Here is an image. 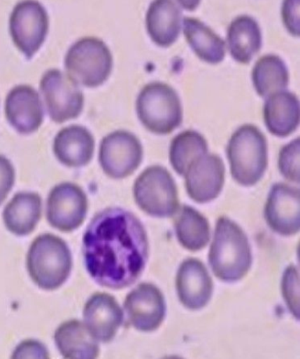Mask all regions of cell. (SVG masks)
Wrapping results in <instances>:
<instances>
[{
    "mask_svg": "<svg viewBox=\"0 0 300 359\" xmlns=\"http://www.w3.org/2000/svg\"><path fill=\"white\" fill-rule=\"evenodd\" d=\"M82 251L91 278L106 288L120 290L141 278L149 245L145 229L134 215L109 208L92 219Z\"/></svg>",
    "mask_w": 300,
    "mask_h": 359,
    "instance_id": "obj_1",
    "label": "cell"
},
{
    "mask_svg": "<svg viewBox=\"0 0 300 359\" xmlns=\"http://www.w3.org/2000/svg\"><path fill=\"white\" fill-rule=\"evenodd\" d=\"M209 259L213 273L224 282L238 281L250 270V242L242 229L230 219H218Z\"/></svg>",
    "mask_w": 300,
    "mask_h": 359,
    "instance_id": "obj_2",
    "label": "cell"
},
{
    "mask_svg": "<svg viewBox=\"0 0 300 359\" xmlns=\"http://www.w3.org/2000/svg\"><path fill=\"white\" fill-rule=\"evenodd\" d=\"M27 268L30 278L39 288L59 289L66 282L73 268L70 249L66 243L57 236L41 235L30 245Z\"/></svg>",
    "mask_w": 300,
    "mask_h": 359,
    "instance_id": "obj_3",
    "label": "cell"
},
{
    "mask_svg": "<svg viewBox=\"0 0 300 359\" xmlns=\"http://www.w3.org/2000/svg\"><path fill=\"white\" fill-rule=\"evenodd\" d=\"M227 153L231 176L241 186H254L264 175L268 165L267 141L257 126L244 125L237 129L228 142Z\"/></svg>",
    "mask_w": 300,
    "mask_h": 359,
    "instance_id": "obj_4",
    "label": "cell"
},
{
    "mask_svg": "<svg viewBox=\"0 0 300 359\" xmlns=\"http://www.w3.org/2000/svg\"><path fill=\"white\" fill-rule=\"evenodd\" d=\"M136 109L142 125L155 135H169L182 124L179 95L162 82H152L143 88L136 99Z\"/></svg>",
    "mask_w": 300,
    "mask_h": 359,
    "instance_id": "obj_5",
    "label": "cell"
},
{
    "mask_svg": "<svg viewBox=\"0 0 300 359\" xmlns=\"http://www.w3.org/2000/svg\"><path fill=\"white\" fill-rule=\"evenodd\" d=\"M67 74L78 85L97 88L113 69V57L107 44L94 36L83 37L70 47L64 59Z\"/></svg>",
    "mask_w": 300,
    "mask_h": 359,
    "instance_id": "obj_6",
    "label": "cell"
},
{
    "mask_svg": "<svg viewBox=\"0 0 300 359\" xmlns=\"http://www.w3.org/2000/svg\"><path fill=\"white\" fill-rule=\"evenodd\" d=\"M133 191L136 204L152 217H170L178 210L175 180L162 166H151L144 170L136 179Z\"/></svg>",
    "mask_w": 300,
    "mask_h": 359,
    "instance_id": "obj_7",
    "label": "cell"
},
{
    "mask_svg": "<svg viewBox=\"0 0 300 359\" xmlns=\"http://www.w3.org/2000/svg\"><path fill=\"white\" fill-rule=\"evenodd\" d=\"M49 15L36 0H23L15 6L9 20L13 44L31 60L45 42L49 32Z\"/></svg>",
    "mask_w": 300,
    "mask_h": 359,
    "instance_id": "obj_8",
    "label": "cell"
},
{
    "mask_svg": "<svg viewBox=\"0 0 300 359\" xmlns=\"http://www.w3.org/2000/svg\"><path fill=\"white\" fill-rule=\"evenodd\" d=\"M40 90L51 121L57 124L77 118L84 108V95L67 74L59 69L45 72Z\"/></svg>",
    "mask_w": 300,
    "mask_h": 359,
    "instance_id": "obj_9",
    "label": "cell"
},
{
    "mask_svg": "<svg viewBox=\"0 0 300 359\" xmlns=\"http://www.w3.org/2000/svg\"><path fill=\"white\" fill-rule=\"evenodd\" d=\"M143 147L133 133L118 130L101 140L99 162L106 175L121 180L131 175L142 162Z\"/></svg>",
    "mask_w": 300,
    "mask_h": 359,
    "instance_id": "obj_10",
    "label": "cell"
},
{
    "mask_svg": "<svg viewBox=\"0 0 300 359\" xmlns=\"http://www.w3.org/2000/svg\"><path fill=\"white\" fill-rule=\"evenodd\" d=\"M88 210L87 194L73 183H61L50 191L47 220L57 230L71 232L84 223Z\"/></svg>",
    "mask_w": 300,
    "mask_h": 359,
    "instance_id": "obj_11",
    "label": "cell"
},
{
    "mask_svg": "<svg viewBox=\"0 0 300 359\" xmlns=\"http://www.w3.org/2000/svg\"><path fill=\"white\" fill-rule=\"evenodd\" d=\"M187 193L193 201L206 203L216 199L222 190L224 166L222 159L213 154L197 157L187 167L185 174Z\"/></svg>",
    "mask_w": 300,
    "mask_h": 359,
    "instance_id": "obj_12",
    "label": "cell"
},
{
    "mask_svg": "<svg viewBox=\"0 0 300 359\" xmlns=\"http://www.w3.org/2000/svg\"><path fill=\"white\" fill-rule=\"evenodd\" d=\"M124 309L129 323L142 332L159 328L166 316L165 299L151 283H142L128 294Z\"/></svg>",
    "mask_w": 300,
    "mask_h": 359,
    "instance_id": "obj_13",
    "label": "cell"
},
{
    "mask_svg": "<svg viewBox=\"0 0 300 359\" xmlns=\"http://www.w3.org/2000/svg\"><path fill=\"white\" fill-rule=\"evenodd\" d=\"M9 124L20 135H31L43 125L44 111L38 92L29 85L12 88L5 102Z\"/></svg>",
    "mask_w": 300,
    "mask_h": 359,
    "instance_id": "obj_14",
    "label": "cell"
},
{
    "mask_svg": "<svg viewBox=\"0 0 300 359\" xmlns=\"http://www.w3.org/2000/svg\"><path fill=\"white\" fill-rule=\"evenodd\" d=\"M300 194L298 188L285 184L272 187L265 206L269 227L283 236L298 233L300 227Z\"/></svg>",
    "mask_w": 300,
    "mask_h": 359,
    "instance_id": "obj_15",
    "label": "cell"
},
{
    "mask_svg": "<svg viewBox=\"0 0 300 359\" xmlns=\"http://www.w3.org/2000/svg\"><path fill=\"white\" fill-rule=\"evenodd\" d=\"M84 324L95 339L108 343L114 339L124 320V313L113 296L94 294L83 311Z\"/></svg>",
    "mask_w": 300,
    "mask_h": 359,
    "instance_id": "obj_16",
    "label": "cell"
},
{
    "mask_svg": "<svg viewBox=\"0 0 300 359\" xmlns=\"http://www.w3.org/2000/svg\"><path fill=\"white\" fill-rule=\"evenodd\" d=\"M176 288L179 299L187 309L199 310L209 302L213 283L206 266L197 259H187L177 273Z\"/></svg>",
    "mask_w": 300,
    "mask_h": 359,
    "instance_id": "obj_17",
    "label": "cell"
},
{
    "mask_svg": "<svg viewBox=\"0 0 300 359\" xmlns=\"http://www.w3.org/2000/svg\"><path fill=\"white\" fill-rule=\"evenodd\" d=\"M94 147V138L90 130L73 125L61 129L55 136L53 152L64 165L80 168L91 162Z\"/></svg>",
    "mask_w": 300,
    "mask_h": 359,
    "instance_id": "obj_18",
    "label": "cell"
},
{
    "mask_svg": "<svg viewBox=\"0 0 300 359\" xmlns=\"http://www.w3.org/2000/svg\"><path fill=\"white\" fill-rule=\"evenodd\" d=\"M150 39L159 47L168 48L178 39L182 30V12L173 0H153L146 13Z\"/></svg>",
    "mask_w": 300,
    "mask_h": 359,
    "instance_id": "obj_19",
    "label": "cell"
},
{
    "mask_svg": "<svg viewBox=\"0 0 300 359\" xmlns=\"http://www.w3.org/2000/svg\"><path fill=\"white\" fill-rule=\"evenodd\" d=\"M264 119L266 128L272 135H292L299 125V102L297 95L285 90L269 95L264 104Z\"/></svg>",
    "mask_w": 300,
    "mask_h": 359,
    "instance_id": "obj_20",
    "label": "cell"
},
{
    "mask_svg": "<svg viewBox=\"0 0 300 359\" xmlns=\"http://www.w3.org/2000/svg\"><path fill=\"white\" fill-rule=\"evenodd\" d=\"M42 210V198L38 194L29 191L17 194L3 212L6 228L20 237L30 234L39 223Z\"/></svg>",
    "mask_w": 300,
    "mask_h": 359,
    "instance_id": "obj_21",
    "label": "cell"
},
{
    "mask_svg": "<svg viewBox=\"0 0 300 359\" xmlns=\"http://www.w3.org/2000/svg\"><path fill=\"white\" fill-rule=\"evenodd\" d=\"M54 339L64 358L93 359L100 352L98 341L80 320H71L61 324Z\"/></svg>",
    "mask_w": 300,
    "mask_h": 359,
    "instance_id": "obj_22",
    "label": "cell"
},
{
    "mask_svg": "<svg viewBox=\"0 0 300 359\" xmlns=\"http://www.w3.org/2000/svg\"><path fill=\"white\" fill-rule=\"evenodd\" d=\"M227 44L235 61L250 63L262 47V32L257 20L248 15L234 19L227 29Z\"/></svg>",
    "mask_w": 300,
    "mask_h": 359,
    "instance_id": "obj_23",
    "label": "cell"
},
{
    "mask_svg": "<svg viewBox=\"0 0 300 359\" xmlns=\"http://www.w3.org/2000/svg\"><path fill=\"white\" fill-rule=\"evenodd\" d=\"M184 36L191 49L204 62L218 64L226 56V43L206 24L196 18L186 17L183 20Z\"/></svg>",
    "mask_w": 300,
    "mask_h": 359,
    "instance_id": "obj_24",
    "label": "cell"
},
{
    "mask_svg": "<svg viewBox=\"0 0 300 359\" xmlns=\"http://www.w3.org/2000/svg\"><path fill=\"white\" fill-rule=\"evenodd\" d=\"M252 80L257 93L267 98L276 92L285 90L289 82L287 67L276 55H266L255 63Z\"/></svg>",
    "mask_w": 300,
    "mask_h": 359,
    "instance_id": "obj_25",
    "label": "cell"
},
{
    "mask_svg": "<svg viewBox=\"0 0 300 359\" xmlns=\"http://www.w3.org/2000/svg\"><path fill=\"white\" fill-rule=\"evenodd\" d=\"M177 238L180 245L190 251H199L210 241L209 223L193 208L184 206L176 220Z\"/></svg>",
    "mask_w": 300,
    "mask_h": 359,
    "instance_id": "obj_26",
    "label": "cell"
},
{
    "mask_svg": "<svg viewBox=\"0 0 300 359\" xmlns=\"http://www.w3.org/2000/svg\"><path fill=\"white\" fill-rule=\"evenodd\" d=\"M208 153V143L199 133L187 130L172 140L169 159L173 170L184 176L187 167L197 159Z\"/></svg>",
    "mask_w": 300,
    "mask_h": 359,
    "instance_id": "obj_27",
    "label": "cell"
},
{
    "mask_svg": "<svg viewBox=\"0 0 300 359\" xmlns=\"http://www.w3.org/2000/svg\"><path fill=\"white\" fill-rule=\"evenodd\" d=\"M300 140L297 138L281 149L278 156V168L282 175L292 182H299Z\"/></svg>",
    "mask_w": 300,
    "mask_h": 359,
    "instance_id": "obj_28",
    "label": "cell"
},
{
    "mask_svg": "<svg viewBox=\"0 0 300 359\" xmlns=\"http://www.w3.org/2000/svg\"><path fill=\"white\" fill-rule=\"evenodd\" d=\"M282 292L286 305L296 319L299 313V272L294 266H290L285 270L283 278Z\"/></svg>",
    "mask_w": 300,
    "mask_h": 359,
    "instance_id": "obj_29",
    "label": "cell"
},
{
    "mask_svg": "<svg viewBox=\"0 0 300 359\" xmlns=\"http://www.w3.org/2000/svg\"><path fill=\"white\" fill-rule=\"evenodd\" d=\"M300 0H284L282 6V19L286 29L292 36H299Z\"/></svg>",
    "mask_w": 300,
    "mask_h": 359,
    "instance_id": "obj_30",
    "label": "cell"
},
{
    "mask_svg": "<svg viewBox=\"0 0 300 359\" xmlns=\"http://www.w3.org/2000/svg\"><path fill=\"white\" fill-rule=\"evenodd\" d=\"M15 182V170L11 161L0 155V205L4 203Z\"/></svg>",
    "mask_w": 300,
    "mask_h": 359,
    "instance_id": "obj_31",
    "label": "cell"
},
{
    "mask_svg": "<svg viewBox=\"0 0 300 359\" xmlns=\"http://www.w3.org/2000/svg\"><path fill=\"white\" fill-rule=\"evenodd\" d=\"M49 352L43 344L35 340H27L18 345L13 351V358H49Z\"/></svg>",
    "mask_w": 300,
    "mask_h": 359,
    "instance_id": "obj_32",
    "label": "cell"
},
{
    "mask_svg": "<svg viewBox=\"0 0 300 359\" xmlns=\"http://www.w3.org/2000/svg\"><path fill=\"white\" fill-rule=\"evenodd\" d=\"M178 4L183 8L187 10V11H194L200 4L201 0H176Z\"/></svg>",
    "mask_w": 300,
    "mask_h": 359,
    "instance_id": "obj_33",
    "label": "cell"
}]
</instances>
